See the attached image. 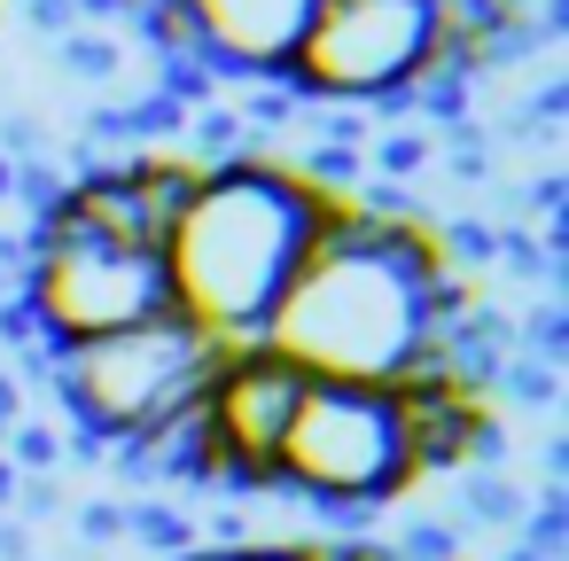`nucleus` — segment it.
<instances>
[{
    "instance_id": "obj_1",
    "label": "nucleus",
    "mask_w": 569,
    "mask_h": 561,
    "mask_svg": "<svg viewBox=\"0 0 569 561\" xmlns=\"http://www.w3.org/2000/svg\"><path fill=\"white\" fill-rule=\"evenodd\" d=\"M460 304H468L460 273L429 250V234L398 203L328 196L305 266L266 312L258 351H273L305 382L398 390Z\"/></svg>"
},
{
    "instance_id": "obj_2",
    "label": "nucleus",
    "mask_w": 569,
    "mask_h": 561,
    "mask_svg": "<svg viewBox=\"0 0 569 561\" xmlns=\"http://www.w3.org/2000/svg\"><path fill=\"white\" fill-rule=\"evenodd\" d=\"M328 196H312L273 157H242L196 180L188 211L164 234V297L172 312L211 335L219 351H250L266 335V312L281 304L289 273L312 250Z\"/></svg>"
},
{
    "instance_id": "obj_3",
    "label": "nucleus",
    "mask_w": 569,
    "mask_h": 561,
    "mask_svg": "<svg viewBox=\"0 0 569 561\" xmlns=\"http://www.w3.org/2000/svg\"><path fill=\"white\" fill-rule=\"evenodd\" d=\"M219 359H227V351H219L211 335H196L180 312H164V320H141V328H126V335L56 351L48 367H56V398H63V413L79 421V437L126 452V444H141V437H157L172 413H188V405L203 398V382H211Z\"/></svg>"
},
{
    "instance_id": "obj_4",
    "label": "nucleus",
    "mask_w": 569,
    "mask_h": 561,
    "mask_svg": "<svg viewBox=\"0 0 569 561\" xmlns=\"http://www.w3.org/2000/svg\"><path fill=\"white\" fill-rule=\"evenodd\" d=\"M24 320L40 335V351H79V343H102V335H126L141 320H164L172 297H164V258L157 250H133V242H102L87 227H71L63 211H40L32 219V242H24Z\"/></svg>"
},
{
    "instance_id": "obj_5",
    "label": "nucleus",
    "mask_w": 569,
    "mask_h": 561,
    "mask_svg": "<svg viewBox=\"0 0 569 561\" xmlns=\"http://www.w3.org/2000/svg\"><path fill=\"white\" fill-rule=\"evenodd\" d=\"M437 63V0H320L281 94L312 110H398Z\"/></svg>"
},
{
    "instance_id": "obj_6",
    "label": "nucleus",
    "mask_w": 569,
    "mask_h": 561,
    "mask_svg": "<svg viewBox=\"0 0 569 561\" xmlns=\"http://www.w3.org/2000/svg\"><path fill=\"white\" fill-rule=\"evenodd\" d=\"M406 483L413 460H406L398 398L359 382H305L273 452V491H297L312 507H382Z\"/></svg>"
},
{
    "instance_id": "obj_7",
    "label": "nucleus",
    "mask_w": 569,
    "mask_h": 561,
    "mask_svg": "<svg viewBox=\"0 0 569 561\" xmlns=\"http://www.w3.org/2000/svg\"><path fill=\"white\" fill-rule=\"evenodd\" d=\"M305 398V374L281 367L273 351H227L203 382V421H211V452H219V491H273V452L281 429Z\"/></svg>"
},
{
    "instance_id": "obj_8",
    "label": "nucleus",
    "mask_w": 569,
    "mask_h": 561,
    "mask_svg": "<svg viewBox=\"0 0 569 561\" xmlns=\"http://www.w3.org/2000/svg\"><path fill=\"white\" fill-rule=\"evenodd\" d=\"M320 0H180L188 40L219 79H281Z\"/></svg>"
},
{
    "instance_id": "obj_9",
    "label": "nucleus",
    "mask_w": 569,
    "mask_h": 561,
    "mask_svg": "<svg viewBox=\"0 0 569 561\" xmlns=\"http://www.w3.org/2000/svg\"><path fill=\"white\" fill-rule=\"evenodd\" d=\"M180 561H312V545H289V538H242V545H196Z\"/></svg>"
},
{
    "instance_id": "obj_10",
    "label": "nucleus",
    "mask_w": 569,
    "mask_h": 561,
    "mask_svg": "<svg viewBox=\"0 0 569 561\" xmlns=\"http://www.w3.org/2000/svg\"><path fill=\"white\" fill-rule=\"evenodd\" d=\"M56 460H63V452H56V437L17 421V468H32V475H40V468H56Z\"/></svg>"
},
{
    "instance_id": "obj_11",
    "label": "nucleus",
    "mask_w": 569,
    "mask_h": 561,
    "mask_svg": "<svg viewBox=\"0 0 569 561\" xmlns=\"http://www.w3.org/2000/svg\"><path fill=\"white\" fill-rule=\"evenodd\" d=\"M79 530H87L94 545H110V538H126V514H118V507H79Z\"/></svg>"
}]
</instances>
